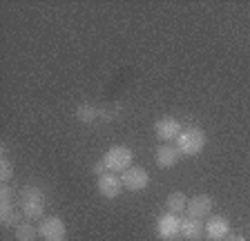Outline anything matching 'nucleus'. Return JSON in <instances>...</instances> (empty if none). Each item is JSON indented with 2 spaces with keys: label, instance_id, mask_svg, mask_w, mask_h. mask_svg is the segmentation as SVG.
Returning <instances> with one entry per match:
<instances>
[{
  "label": "nucleus",
  "instance_id": "obj_1",
  "mask_svg": "<svg viewBox=\"0 0 250 241\" xmlns=\"http://www.w3.org/2000/svg\"><path fill=\"white\" fill-rule=\"evenodd\" d=\"M21 212L29 221L42 219V212H45V192L38 185H25L21 190Z\"/></svg>",
  "mask_w": 250,
  "mask_h": 241
},
{
  "label": "nucleus",
  "instance_id": "obj_4",
  "mask_svg": "<svg viewBox=\"0 0 250 241\" xmlns=\"http://www.w3.org/2000/svg\"><path fill=\"white\" fill-rule=\"evenodd\" d=\"M38 237H42L45 241H65L67 228L58 217H47L38 223Z\"/></svg>",
  "mask_w": 250,
  "mask_h": 241
},
{
  "label": "nucleus",
  "instance_id": "obj_2",
  "mask_svg": "<svg viewBox=\"0 0 250 241\" xmlns=\"http://www.w3.org/2000/svg\"><path fill=\"white\" fill-rule=\"evenodd\" d=\"M206 147V132L199 127H186L177 139V150L183 157H197Z\"/></svg>",
  "mask_w": 250,
  "mask_h": 241
},
{
  "label": "nucleus",
  "instance_id": "obj_6",
  "mask_svg": "<svg viewBox=\"0 0 250 241\" xmlns=\"http://www.w3.org/2000/svg\"><path fill=\"white\" fill-rule=\"evenodd\" d=\"M181 132H183L181 123H179L177 119H172V116H163V119H159L154 123V134H156V139H159L161 143L177 141Z\"/></svg>",
  "mask_w": 250,
  "mask_h": 241
},
{
  "label": "nucleus",
  "instance_id": "obj_13",
  "mask_svg": "<svg viewBox=\"0 0 250 241\" xmlns=\"http://www.w3.org/2000/svg\"><path fill=\"white\" fill-rule=\"evenodd\" d=\"M166 205H167V212H172V215H183L188 210V199L183 192H172L170 197L166 199Z\"/></svg>",
  "mask_w": 250,
  "mask_h": 241
},
{
  "label": "nucleus",
  "instance_id": "obj_19",
  "mask_svg": "<svg viewBox=\"0 0 250 241\" xmlns=\"http://www.w3.org/2000/svg\"><path fill=\"white\" fill-rule=\"evenodd\" d=\"M226 241H246V239L241 235H228L226 237Z\"/></svg>",
  "mask_w": 250,
  "mask_h": 241
},
{
  "label": "nucleus",
  "instance_id": "obj_17",
  "mask_svg": "<svg viewBox=\"0 0 250 241\" xmlns=\"http://www.w3.org/2000/svg\"><path fill=\"white\" fill-rule=\"evenodd\" d=\"M7 150L5 145H2V157H0V179H2V183H7L11 177H14V165H11V161L7 159Z\"/></svg>",
  "mask_w": 250,
  "mask_h": 241
},
{
  "label": "nucleus",
  "instance_id": "obj_16",
  "mask_svg": "<svg viewBox=\"0 0 250 241\" xmlns=\"http://www.w3.org/2000/svg\"><path fill=\"white\" fill-rule=\"evenodd\" d=\"M38 228L31 223H21L16 225V241H36Z\"/></svg>",
  "mask_w": 250,
  "mask_h": 241
},
{
  "label": "nucleus",
  "instance_id": "obj_7",
  "mask_svg": "<svg viewBox=\"0 0 250 241\" xmlns=\"http://www.w3.org/2000/svg\"><path fill=\"white\" fill-rule=\"evenodd\" d=\"M121 181H123V188H127L130 192H143V190L150 185V174H147L143 168L132 165L130 170H125L123 172Z\"/></svg>",
  "mask_w": 250,
  "mask_h": 241
},
{
  "label": "nucleus",
  "instance_id": "obj_18",
  "mask_svg": "<svg viewBox=\"0 0 250 241\" xmlns=\"http://www.w3.org/2000/svg\"><path fill=\"white\" fill-rule=\"evenodd\" d=\"M105 172H107V168H105L103 159H101V161H96V163L92 165V174H96V177H103Z\"/></svg>",
  "mask_w": 250,
  "mask_h": 241
},
{
  "label": "nucleus",
  "instance_id": "obj_9",
  "mask_svg": "<svg viewBox=\"0 0 250 241\" xmlns=\"http://www.w3.org/2000/svg\"><path fill=\"white\" fill-rule=\"evenodd\" d=\"M188 217H192V219H203V217H208L212 212V197L208 194H197L192 199L188 201Z\"/></svg>",
  "mask_w": 250,
  "mask_h": 241
},
{
  "label": "nucleus",
  "instance_id": "obj_12",
  "mask_svg": "<svg viewBox=\"0 0 250 241\" xmlns=\"http://www.w3.org/2000/svg\"><path fill=\"white\" fill-rule=\"evenodd\" d=\"M203 232H206V225L201 223V219H192V217L181 219V237L186 241H199Z\"/></svg>",
  "mask_w": 250,
  "mask_h": 241
},
{
  "label": "nucleus",
  "instance_id": "obj_14",
  "mask_svg": "<svg viewBox=\"0 0 250 241\" xmlns=\"http://www.w3.org/2000/svg\"><path fill=\"white\" fill-rule=\"evenodd\" d=\"M0 219H2L5 228H14V225H21V212L14 205H2L0 208Z\"/></svg>",
  "mask_w": 250,
  "mask_h": 241
},
{
  "label": "nucleus",
  "instance_id": "obj_15",
  "mask_svg": "<svg viewBox=\"0 0 250 241\" xmlns=\"http://www.w3.org/2000/svg\"><path fill=\"white\" fill-rule=\"evenodd\" d=\"M96 116H99V110H96L92 103H81L76 107V119L81 120V123H94Z\"/></svg>",
  "mask_w": 250,
  "mask_h": 241
},
{
  "label": "nucleus",
  "instance_id": "obj_8",
  "mask_svg": "<svg viewBox=\"0 0 250 241\" xmlns=\"http://www.w3.org/2000/svg\"><path fill=\"white\" fill-rule=\"evenodd\" d=\"M96 188H99L101 197H105V199H116V197L123 192V181H121L116 174L105 172L103 177H99V183H96Z\"/></svg>",
  "mask_w": 250,
  "mask_h": 241
},
{
  "label": "nucleus",
  "instance_id": "obj_11",
  "mask_svg": "<svg viewBox=\"0 0 250 241\" xmlns=\"http://www.w3.org/2000/svg\"><path fill=\"white\" fill-rule=\"evenodd\" d=\"M179 159H181V152L172 145H159V150H156V154H154V163L163 170L174 168L179 163Z\"/></svg>",
  "mask_w": 250,
  "mask_h": 241
},
{
  "label": "nucleus",
  "instance_id": "obj_10",
  "mask_svg": "<svg viewBox=\"0 0 250 241\" xmlns=\"http://www.w3.org/2000/svg\"><path fill=\"white\" fill-rule=\"evenodd\" d=\"M203 225H206V235H208L212 241H221V239H226V237L230 235V223H228L226 217H219V215L210 217Z\"/></svg>",
  "mask_w": 250,
  "mask_h": 241
},
{
  "label": "nucleus",
  "instance_id": "obj_3",
  "mask_svg": "<svg viewBox=\"0 0 250 241\" xmlns=\"http://www.w3.org/2000/svg\"><path fill=\"white\" fill-rule=\"evenodd\" d=\"M132 152L123 145H114L109 147L107 152L103 154V163L109 172H125V170L132 168Z\"/></svg>",
  "mask_w": 250,
  "mask_h": 241
},
{
  "label": "nucleus",
  "instance_id": "obj_5",
  "mask_svg": "<svg viewBox=\"0 0 250 241\" xmlns=\"http://www.w3.org/2000/svg\"><path fill=\"white\" fill-rule=\"evenodd\" d=\"M181 235V219L172 212H166L156 219V237L163 241H172Z\"/></svg>",
  "mask_w": 250,
  "mask_h": 241
}]
</instances>
